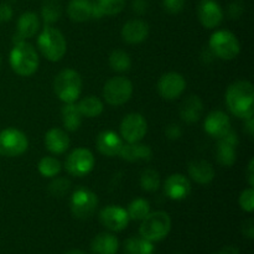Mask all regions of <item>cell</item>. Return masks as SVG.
<instances>
[{"instance_id":"obj_41","label":"cell","mask_w":254,"mask_h":254,"mask_svg":"<svg viewBox=\"0 0 254 254\" xmlns=\"http://www.w3.org/2000/svg\"><path fill=\"white\" fill-rule=\"evenodd\" d=\"M243 5L240 1H233L232 4L228 6V15L231 19H240L241 15L243 14Z\"/></svg>"},{"instance_id":"obj_2","label":"cell","mask_w":254,"mask_h":254,"mask_svg":"<svg viewBox=\"0 0 254 254\" xmlns=\"http://www.w3.org/2000/svg\"><path fill=\"white\" fill-rule=\"evenodd\" d=\"M9 64L17 76L30 77L39 68V54L31 44L20 41L14 44V47L10 51Z\"/></svg>"},{"instance_id":"obj_44","label":"cell","mask_w":254,"mask_h":254,"mask_svg":"<svg viewBox=\"0 0 254 254\" xmlns=\"http://www.w3.org/2000/svg\"><path fill=\"white\" fill-rule=\"evenodd\" d=\"M247 180L250 188H253L254 186V159L252 158L250 160V164H248L247 168Z\"/></svg>"},{"instance_id":"obj_29","label":"cell","mask_w":254,"mask_h":254,"mask_svg":"<svg viewBox=\"0 0 254 254\" xmlns=\"http://www.w3.org/2000/svg\"><path fill=\"white\" fill-rule=\"evenodd\" d=\"M77 107H78L82 117H86V118H97L103 113L104 109L103 102L96 96L84 97L77 103Z\"/></svg>"},{"instance_id":"obj_3","label":"cell","mask_w":254,"mask_h":254,"mask_svg":"<svg viewBox=\"0 0 254 254\" xmlns=\"http://www.w3.org/2000/svg\"><path fill=\"white\" fill-rule=\"evenodd\" d=\"M40 52L51 62H59L67 52V42L64 34L51 25H45L37 37Z\"/></svg>"},{"instance_id":"obj_38","label":"cell","mask_w":254,"mask_h":254,"mask_svg":"<svg viewBox=\"0 0 254 254\" xmlns=\"http://www.w3.org/2000/svg\"><path fill=\"white\" fill-rule=\"evenodd\" d=\"M163 6L169 14H179L185 7V0H163Z\"/></svg>"},{"instance_id":"obj_25","label":"cell","mask_w":254,"mask_h":254,"mask_svg":"<svg viewBox=\"0 0 254 254\" xmlns=\"http://www.w3.org/2000/svg\"><path fill=\"white\" fill-rule=\"evenodd\" d=\"M93 2L91 0H71L67 6V15L74 22H86L92 19Z\"/></svg>"},{"instance_id":"obj_27","label":"cell","mask_w":254,"mask_h":254,"mask_svg":"<svg viewBox=\"0 0 254 254\" xmlns=\"http://www.w3.org/2000/svg\"><path fill=\"white\" fill-rule=\"evenodd\" d=\"M126 0H96L93 2L92 19H101L103 16H114L123 11Z\"/></svg>"},{"instance_id":"obj_42","label":"cell","mask_w":254,"mask_h":254,"mask_svg":"<svg viewBox=\"0 0 254 254\" xmlns=\"http://www.w3.org/2000/svg\"><path fill=\"white\" fill-rule=\"evenodd\" d=\"M242 233L245 237L250 238V240H253L254 238V221L252 218L245 221L242 225Z\"/></svg>"},{"instance_id":"obj_30","label":"cell","mask_w":254,"mask_h":254,"mask_svg":"<svg viewBox=\"0 0 254 254\" xmlns=\"http://www.w3.org/2000/svg\"><path fill=\"white\" fill-rule=\"evenodd\" d=\"M153 242L143 237H130L124 242V254H151Z\"/></svg>"},{"instance_id":"obj_37","label":"cell","mask_w":254,"mask_h":254,"mask_svg":"<svg viewBox=\"0 0 254 254\" xmlns=\"http://www.w3.org/2000/svg\"><path fill=\"white\" fill-rule=\"evenodd\" d=\"M238 202H240L241 208H242L243 211H246V212H248V213H252L254 210V190H253V188H248V189H246V190H243L242 192H241Z\"/></svg>"},{"instance_id":"obj_26","label":"cell","mask_w":254,"mask_h":254,"mask_svg":"<svg viewBox=\"0 0 254 254\" xmlns=\"http://www.w3.org/2000/svg\"><path fill=\"white\" fill-rule=\"evenodd\" d=\"M91 250L94 254H117L119 250L118 238L108 232L99 233L92 241Z\"/></svg>"},{"instance_id":"obj_10","label":"cell","mask_w":254,"mask_h":254,"mask_svg":"<svg viewBox=\"0 0 254 254\" xmlns=\"http://www.w3.org/2000/svg\"><path fill=\"white\" fill-rule=\"evenodd\" d=\"M94 164H96V159L89 149L76 148L66 158L64 168L69 175L83 178L93 170Z\"/></svg>"},{"instance_id":"obj_6","label":"cell","mask_w":254,"mask_h":254,"mask_svg":"<svg viewBox=\"0 0 254 254\" xmlns=\"http://www.w3.org/2000/svg\"><path fill=\"white\" fill-rule=\"evenodd\" d=\"M208 47L213 56L225 61L236 59L241 52V44L237 36L228 30H217L208 41Z\"/></svg>"},{"instance_id":"obj_33","label":"cell","mask_w":254,"mask_h":254,"mask_svg":"<svg viewBox=\"0 0 254 254\" xmlns=\"http://www.w3.org/2000/svg\"><path fill=\"white\" fill-rule=\"evenodd\" d=\"M37 170L44 178H56L61 173L62 165L54 156H44L37 164Z\"/></svg>"},{"instance_id":"obj_49","label":"cell","mask_w":254,"mask_h":254,"mask_svg":"<svg viewBox=\"0 0 254 254\" xmlns=\"http://www.w3.org/2000/svg\"><path fill=\"white\" fill-rule=\"evenodd\" d=\"M151 254H154V253H151Z\"/></svg>"},{"instance_id":"obj_40","label":"cell","mask_w":254,"mask_h":254,"mask_svg":"<svg viewBox=\"0 0 254 254\" xmlns=\"http://www.w3.org/2000/svg\"><path fill=\"white\" fill-rule=\"evenodd\" d=\"M12 14H14V11H12V7L9 4L0 2V24L11 20Z\"/></svg>"},{"instance_id":"obj_8","label":"cell","mask_w":254,"mask_h":254,"mask_svg":"<svg viewBox=\"0 0 254 254\" xmlns=\"http://www.w3.org/2000/svg\"><path fill=\"white\" fill-rule=\"evenodd\" d=\"M29 139L24 131L16 128H6L0 131V155L16 158L26 153Z\"/></svg>"},{"instance_id":"obj_24","label":"cell","mask_w":254,"mask_h":254,"mask_svg":"<svg viewBox=\"0 0 254 254\" xmlns=\"http://www.w3.org/2000/svg\"><path fill=\"white\" fill-rule=\"evenodd\" d=\"M123 160L130 161H149L153 158V150L146 144L140 143H127L123 144L119 155Z\"/></svg>"},{"instance_id":"obj_43","label":"cell","mask_w":254,"mask_h":254,"mask_svg":"<svg viewBox=\"0 0 254 254\" xmlns=\"http://www.w3.org/2000/svg\"><path fill=\"white\" fill-rule=\"evenodd\" d=\"M148 0H133V10L139 15H143L148 11Z\"/></svg>"},{"instance_id":"obj_19","label":"cell","mask_w":254,"mask_h":254,"mask_svg":"<svg viewBox=\"0 0 254 254\" xmlns=\"http://www.w3.org/2000/svg\"><path fill=\"white\" fill-rule=\"evenodd\" d=\"M124 141L119 134H117L113 130H104L98 134L96 140L97 149L99 153L108 158L118 156L122 150Z\"/></svg>"},{"instance_id":"obj_31","label":"cell","mask_w":254,"mask_h":254,"mask_svg":"<svg viewBox=\"0 0 254 254\" xmlns=\"http://www.w3.org/2000/svg\"><path fill=\"white\" fill-rule=\"evenodd\" d=\"M127 212H128L129 220L143 221L150 213V203L145 198H135L129 203Z\"/></svg>"},{"instance_id":"obj_16","label":"cell","mask_w":254,"mask_h":254,"mask_svg":"<svg viewBox=\"0 0 254 254\" xmlns=\"http://www.w3.org/2000/svg\"><path fill=\"white\" fill-rule=\"evenodd\" d=\"M164 193L170 200H185L191 193V183L183 174H173L164 183Z\"/></svg>"},{"instance_id":"obj_48","label":"cell","mask_w":254,"mask_h":254,"mask_svg":"<svg viewBox=\"0 0 254 254\" xmlns=\"http://www.w3.org/2000/svg\"><path fill=\"white\" fill-rule=\"evenodd\" d=\"M0 64H1V59H0Z\"/></svg>"},{"instance_id":"obj_28","label":"cell","mask_w":254,"mask_h":254,"mask_svg":"<svg viewBox=\"0 0 254 254\" xmlns=\"http://www.w3.org/2000/svg\"><path fill=\"white\" fill-rule=\"evenodd\" d=\"M82 114L76 103H64L61 109V119L64 129L68 131L78 130L82 126Z\"/></svg>"},{"instance_id":"obj_13","label":"cell","mask_w":254,"mask_h":254,"mask_svg":"<svg viewBox=\"0 0 254 254\" xmlns=\"http://www.w3.org/2000/svg\"><path fill=\"white\" fill-rule=\"evenodd\" d=\"M216 148V159L217 163L222 166H232L237 160V148L240 145V139L237 133L231 129L226 135L217 139Z\"/></svg>"},{"instance_id":"obj_11","label":"cell","mask_w":254,"mask_h":254,"mask_svg":"<svg viewBox=\"0 0 254 254\" xmlns=\"http://www.w3.org/2000/svg\"><path fill=\"white\" fill-rule=\"evenodd\" d=\"M148 133V122L140 113H129L121 123V136L127 143H138Z\"/></svg>"},{"instance_id":"obj_34","label":"cell","mask_w":254,"mask_h":254,"mask_svg":"<svg viewBox=\"0 0 254 254\" xmlns=\"http://www.w3.org/2000/svg\"><path fill=\"white\" fill-rule=\"evenodd\" d=\"M109 66L116 72H127L131 66V59L124 50H114L109 55Z\"/></svg>"},{"instance_id":"obj_20","label":"cell","mask_w":254,"mask_h":254,"mask_svg":"<svg viewBox=\"0 0 254 254\" xmlns=\"http://www.w3.org/2000/svg\"><path fill=\"white\" fill-rule=\"evenodd\" d=\"M149 36L148 22L140 19H133L127 21L122 29V39L127 44L136 45L145 41Z\"/></svg>"},{"instance_id":"obj_32","label":"cell","mask_w":254,"mask_h":254,"mask_svg":"<svg viewBox=\"0 0 254 254\" xmlns=\"http://www.w3.org/2000/svg\"><path fill=\"white\" fill-rule=\"evenodd\" d=\"M62 15V7L57 0H46L41 7V17L45 25L55 24Z\"/></svg>"},{"instance_id":"obj_17","label":"cell","mask_w":254,"mask_h":254,"mask_svg":"<svg viewBox=\"0 0 254 254\" xmlns=\"http://www.w3.org/2000/svg\"><path fill=\"white\" fill-rule=\"evenodd\" d=\"M203 129L210 136L215 139L222 138L231 130V119L225 112L213 111L206 117Z\"/></svg>"},{"instance_id":"obj_45","label":"cell","mask_w":254,"mask_h":254,"mask_svg":"<svg viewBox=\"0 0 254 254\" xmlns=\"http://www.w3.org/2000/svg\"><path fill=\"white\" fill-rule=\"evenodd\" d=\"M245 131L250 136L254 135V117H250V118L245 119Z\"/></svg>"},{"instance_id":"obj_7","label":"cell","mask_w":254,"mask_h":254,"mask_svg":"<svg viewBox=\"0 0 254 254\" xmlns=\"http://www.w3.org/2000/svg\"><path fill=\"white\" fill-rule=\"evenodd\" d=\"M131 96H133V83L127 77H112L103 87V98L109 106H123L131 98Z\"/></svg>"},{"instance_id":"obj_5","label":"cell","mask_w":254,"mask_h":254,"mask_svg":"<svg viewBox=\"0 0 254 254\" xmlns=\"http://www.w3.org/2000/svg\"><path fill=\"white\" fill-rule=\"evenodd\" d=\"M171 230V218L165 211H155L150 212L143 221L139 227L140 237L150 241L159 242L168 237Z\"/></svg>"},{"instance_id":"obj_22","label":"cell","mask_w":254,"mask_h":254,"mask_svg":"<svg viewBox=\"0 0 254 254\" xmlns=\"http://www.w3.org/2000/svg\"><path fill=\"white\" fill-rule=\"evenodd\" d=\"M69 136L64 129L51 128L45 134V146L47 150L55 155H61L66 153L69 148Z\"/></svg>"},{"instance_id":"obj_18","label":"cell","mask_w":254,"mask_h":254,"mask_svg":"<svg viewBox=\"0 0 254 254\" xmlns=\"http://www.w3.org/2000/svg\"><path fill=\"white\" fill-rule=\"evenodd\" d=\"M40 29V19L36 12L26 11L17 19L16 34L14 35V44L20 41H26V39H31L37 34Z\"/></svg>"},{"instance_id":"obj_35","label":"cell","mask_w":254,"mask_h":254,"mask_svg":"<svg viewBox=\"0 0 254 254\" xmlns=\"http://www.w3.org/2000/svg\"><path fill=\"white\" fill-rule=\"evenodd\" d=\"M161 185L160 174L154 169H145L140 175V186L144 191L154 192Z\"/></svg>"},{"instance_id":"obj_39","label":"cell","mask_w":254,"mask_h":254,"mask_svg":"<svg viewBox=\"0 0 254 254\" xmlns=\"http://www.w3.org/2000/svg\"><path fill=\"white\" fill-rule=\"evenodd\" d=\"M165 134L168 136V139H170V140H178L183 135V129H181V127L179 124H169L165 129Z\"/></svg>"},{"instance_id":"obj_4","label":"cell","mask_w":254,"mask_h":254,"mask_svg":"<svg viewBox=\"0 0 254 254\" xmlns=\"http://www.w3.org/2000/svg\"><path fill=\"white\" fill-rule=\"evenodd\" d=\"M82 77L76 69L64 68L55 77V94L64 103H74L82 93Z\"/></svg>"},{"instance_id":"obj_47","label":"cell","mask_w":254,"mask_h":254,"mask_svg":"<svg viewBox=\"0 0 254 254\" xmlns=\"http://www.w3.org/2000/svg\"><path fill=\"white\" fill-rule=\"evenodd\" d=\"M66 254H86V253L81 250H71V251H68Z\"/></svg>"},{"instance_id":"obj_12","label":"cell","mask_w":254,"mask_h":254,"mask_svg":"<svg viewBox=\"0 0 254 254\" xmlns=\"http://www.w3.org/2000/svg\"><path fill=\"white\" fill-rule=\"evenodd\" d=\"M186 89V79L179 72L164 73L158 81V92L161 98L166 101H175L183 96Z\"/></svg>"},{"instance_id":"obj_9","label":"cell","mask_w":254,"mask_h":254,"mask_svg":"<svg viewBox=\"0 0 254 254\" xmlns=\"http://www.w3.org/2000/svg\"><path fill=\"white\" fill-rule=\"evenodd\" d=\"M72 215L78 220H87L92 217L98 207V197L93 191L79 188L72 193L69 200Z\"/></svg>"},{"instance_id":"obj_36","label":"cell","mask_w":254,"mask_h":254,"mask_svg":"<svg viewBox=\"0 0 254 254\" xmlns=\"http://www.w3.org/2000/svg\"><path fill=\"white\" fill-rule=\"evenodd\" d=\"M71 189V181L64 178H56L50 183L47 191L52 197H64Z\"/></svg>"},{"instance_id":"obj_15","label":"cell","mask_w":254,"mask_h":254,"mask_svg":"<svg viewBox=\"0 0 254 254\" xmlns=\"http://www.w3.org/2000/svg\"><path fill=\"white\" fill-rule=\"evenodd\" d=\"M197 16L206 29H215L223 21V10L216 0H201L197 7Z\"/></svg>"},{"instance_id":"obj_23","label":"cell","mask_w":254,"mask_h":254,"mask_svg":"<svg viewBox=\"0 0 254 254\" xmlns=\"http://www.w3.org/2000/svg\"><path fill=\"white\" fill-rule=\"evenodd\" d=\"M179 113H180L181 119L185 123H196L203 113L202 99L198 96H195V94L186 97L183 101V103L180 104Z\"/></svg>"},{"instance_id":"obj_1","label":"cell","mask_w":254,"mask_h":254,"mask_svg":"<svg viewBox=\"0 0 254 254\" xmlns=\"http://www.w3.org/2000/svg\"><path fill=\"white\" fill-rule=\"evenodd\" d=\"M226 104L231 113L247 119L254 113V88L250 81H236L226 91Z\"/></svg>"},{"instance_id":"obj_14","label":"cell","mask_w":254,"mask_h":254,"mask_svg":"<svg viewBox=\"0 0 254 254\" xmlns=\"http://www.w3.org/2000/svg\"><path fill=\"white\" fill-rule=\"evenodd\" d=\"M99 221L109 231L121 232L129 225V216L126 208L117 205H109L99 212Z\"/></svg>"},{"instance_id":"obj_46","label":"cell","mask_w":254,"mask_h":254,"mask_svg":"<svg viewBox=\"0 0 254 254\" xmlns=\"http://www.w3.org/2000/svg\"><path fill=\"white\" fill-rule=\"evenodd\" d=\"M216 254H240V251H238L237 247H233V246H228V247H225L223 250H221L220 252Z\"/></svg>"},{"instance_id":"obj_21","label":"cell","mask_w":254,"mask_h":254,"mask_svg":"<svg viewBox=\"0 0 254 254\" xmlns=\"http://www.w3.org/2000/svg\"><path fill=\"white\" fill-rule=\"evenodd\" d=\"M188 171L191 180L200 185H208L215 179V169H213L212 164L203 159H195V160L190 161Z\"/></svg>"}]
</instances>
